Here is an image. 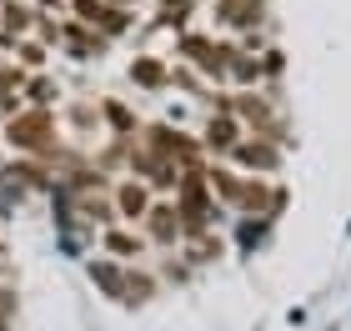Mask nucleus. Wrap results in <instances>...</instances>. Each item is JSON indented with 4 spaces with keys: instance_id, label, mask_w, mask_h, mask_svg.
<instances>
[{
    "instance_id": "1",
    "label": "nucleus",
    "mask_w": 351,
    "mask_h": 331,
    "mask_svg": "<svg viewBox=\"0 0 351 331\" xmlns=\"http://www.w3.org/2000/svg\"><path fill=\"white\" fill-rule=\"evenodd\" d=\"M75 15H81L86 25H101L106 36H121V30L131 25V15L121 5H106V0H75Z\"/></svg>"
},
{
    "instance_id": "2",
    "label": "nucleus",
    "mask_w": 351,
    "mask_h": 331,
    "mask_svg": "<svg viewBox=\"0 0 351 331\" xmlns=\"http://www.w3.org/2000/svg\"><path fill=\"white\" fill-rule=\"evenodd\" d=\"M10 140L25 151H45L51 146V121L45 116H25V121H10Z\"/></svg>"
},
{
    "instance_id": "3",
    "label": "nucleus",
    "mask_w": 351,
    "mask_h": 331,
    "mask_svg": "<svg viewBox=\"0 0 351 331\" xmlns=\"http://www.w3.org/2000/svg\"><path fill=\"white\" fill-rule=\"evenodd\" d=\"M216 21H226V25H256L261 21V0H221Z\"/></svg>"
},
{
    "instance_id": "4",
    "label": "nucleus",
    "mask_w": 351,
    "mask_h": 331,
    "mask_svg": "<svg viewBox=\"0 0 351 331\" xmlns=\"http://www.w3.org/2000/svg\"><path fill=\"white\" fill-rule=\"evenodd\" d=\"M236 156H241L246 166H276V146H261V140H246V146H236Z\"/></svg>"
},
{
    "instance_id": "5",
    "label": "nucleus",
    "mask_w": 351,
    "mask_h": 331,
    "mask_svg": "<svg viewBox=\"0 0 351 331\" xmlns=\"http://www.w3.org/2000/svg\"><path fill=\"white\" fill-rule=\"evenodd\" d=\"M206 140H211V146H221V151L236 146V121H226V116L211 121V125H206Z\"/></svg>"
},
{
    "instance_id": "6",
    "label": "nucleus",
    "mask_w": 351,
    "mask_h": 331,
    "mask_svg": "<svg viewBox=\"0 0 351 331\" xmlns=\"http://www.w3.org/2000/svg\"><path fill=\"white\" fill-rule=\"evenodd\" d=\"M151 216H156L151 226H156V236H161V241H171V236L181 231V221H171V216H176V206H156Z\"/></svg>"
},
{
    "instance_id": "7",
    "label": "nucleus",
    "mask_w": 351,
    "mask_h": 331,
    "mask_svg": "<svg viewBox=\"0 0 351 331\" xmlns=\"http://www.w3.org/2000/svg\"><path fill=\"white\" fill-rule=\"evenodd\" d=\"M131 75H136V81H146V86H161V81H166V71L156 66V60H136Z\"/></svg>"
},
{
    "instance_id": "8",
    "label": "nucleus",
    "mask_w": 351,
    "mask_h": 331,
    "mask_svg": "<svg viewBox=\"0 0 351 331\" xmlns=\"http://www.w3.org/2000/svg\"><path fill=\"white\" fill-rule=\"evenodd\" d=\"M0 15H5V30H25L30 25V10L25 5H0Z\"/></svg>"
},
{
    "instance_id": "9",
    "label": "nucleus",
    "mask_w": 351,
    "mask_h": 331,
    "mask_svg": "<svg viewBox=\"0 0 351 331\" xmlns=\"http://www.w3.org/2000/svg\"><path fill=\"white\" fill-rule=\"evenodd\" d=\"M121 206H125V216H141V206H146V191H141V186H125V191H121Z\"/></svg>"
},
{
    "instance_id": "10",
    "label": "nucleus",
    "mask_w": 351,
    "mask_h": 331,
    "mask_svg": "<svg viewBox=\"0 0 351 331\" xmlns=\"http://www.w3.org/2000/svg\"><path fill=\"white\" fill-rule=\"evenodd\" d=\"M30 96H36V101L45 106V101H51V96H60V90H56L51 81H36V86H30Z\"/></svg>"
},
{
    "instance_id": "11",
    "label": "nucleus",
    "mask_w": 351,
    "mask_h": 331,
    "mask_svg": "<svg viewBox=\"0 0 351 331\" xmlns=\"http://www.w3.org/2000/svg\"><path fill=\"white\" fill-rule=\"evenodd\" d=\"M21 60H25V66H40L45 51H40V45H21Z\"/></svg>"
},
{
    "instance_id": "12",
    "label": "nucleus",
    "mask_w": 351,
    "mask_h": 331,
    "mask_svg": "<svg viewBox=\"0 0 351 331\" xmlns=\"http://www.w3.org/2000/svg\"><path fill=\"white\" fill-rule=\"evenodd\" d=\"M110 246H116V251H141V241H131V236H121V231L110 236Z\"/></svg>"
},
{
    "instance_id": "13",
    "label": "nucleus",
    "mask_w": 351,
    "mask_h": 331,
    "mask_svg": "<svg viewBox=\"0 0 351 331\" xmlns=\"http://www.w3.org/2000/svg\"><path fill=\"white\" fill-rule=\"evenodd\" d=\"M106 5H110V0H106ZM121 5H125V0H121Z\"/></svg>"
}]
</instances>
